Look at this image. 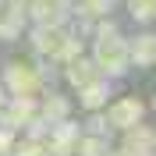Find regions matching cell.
Masks as SVG:
<instances>
[{"label":"cell","mask_w":156,"mask_h":156,"mask_svg":"<svg viewBox=\"0 0 156 156\" xmlns=\"http://www.w3.org/2000/svg\"><path fill=\"white\" fill-rule=\"evenodd\" d=\"M92 64H96L99 75L121 78L128 71V39L121 36L114 21H99L96 25V43H92Z\"/></svg>","instance_id":"1"},{"label":"cell","mask_w":156,"mask_h":156,"mask_svg":"<svg viewBox=\"0 0 156 156\" xmlns=\"http://www.w3.org/2000/svg\"><path fill=\"white\" fill-rule=\"evenodd\" d=\"M39 85H43V71L25 64V60H11L4 68V89L11 96H36Z\"/></svg>","instance_id":"2"},{"label":"cell","mask_w":156,"mask_h":156,"mask_svg":"<svg viewBox=\"0 0 156 156\" xmlns=\"http://www.w3.org/2000/svg\"><path fill=\"white\" fill-rule=\"evenodd\" d=\"M78 135H82V128L71 124L68 117L57 121V124L46 128V156H75V146H78Z\"/></svg>","instance_id":"3"},{"label":"cell","mask_w":156,"mask_h":156,"mask_svg":"<svg viewBox=\"0 0 156 156\" xmlns=\"http://www.w3.org/2000/svg\"><path fill=\"white\" fill-rule=\"evenodd\" d=\"M32 114H36V99L32 96H11L4 107H0V128L4 131H21V128L32 121Z\"/></svg>","instance_id":"4"},{"label":"cell","mask_w":156,"mask_h":156,"mask_svg":"<svg viewBox=\"0 0 156 156\" xmlns=\"http://www.w3.org/2000/svg\"><path fill=\"white\" fill-rule=\"evenodd\" d=\"M107 121H110V128L124 131V128L138 124V121H146V103H142L138 96H121L117 103H110V110H107Z\"/></svg>","instance_id":"5"},{"label":"cell","mask_w":156,"mask_h":156,"mask_svg":"<svg viewBox=\"0 0 156 156\" xmlns=\"http://www.w3.org/2000/svg\"><path fill=\"white\" fill-rule=\"evenodd\" d=\"M64 39H68V29H64V25H36V32H32V50H36L39 57L57 60Z\"/></svg>","instance_id":"6"},{"label":"cell","mask_w":156,"mask_h":156,"mask_svg":"<svg viewBox=\"0 0 156 156\" xmlns=\"http://www.w3.org/2000/svg\"><path fill=\"white\" fill-rule=\"evenodd\" d=\"M71 11L60 0H25V18H32L36 25H64Z\"/></svg>","instance_id":"7"},{"label":"cell","mask_w":156,"mask_h":156,"mask_svg":"<svg viewBox=\"0 0 156 156\" xmlns=\"http://www.w3.org/2000/svg\"><path fill=\"white\" fill-rule=\"evenodd\" d=\"M124 149L128 156H153V149H156V135H153V128L149 124H131V128H124Z\"/></svg>","instance_id":"8"},{"label":"cell","mask_w":156,"mask_h":156,"mask_svg":"<svg viewBox=\"0 0 156 156\" xmlns=\"http://www.w3.org/2000/svg\"><path fill=\"white\" fill-rule=\"evenodd\" d=\"M128 60L135 64V68H153L156 64V36L153 32H142L128 43Z\"/></svg>","instance_id":"9"},{"label":"cell","mask_w":156,"mask_h":156,"mask_svg":"<svg viewBox=\"0 0 156 156\" xmlns=\"http://www.w3.org/2000/svg\"><path fill=\"white\" fill-rule=\"evenodd\" d=\"M36 114L50 124H57V121H64V117H71V103L68 96H60V92H46V99H39L36 103Z\"/></svg>","instance_id":"10"},{"label":"cell","mask_w":156,"mask_h":156,"mask_svg":"<svg viewBox=\"0 0 156 156\" xmlns=\"http://www.w3.org/2000/svg\"><path fill=\"white\" fill-rule=\"evenodd\" d=\"M110 96H114V92H110V82H103V75L78 89V103L85 110H103V103H110Z\"/></svg>","instance_id":"11"},{"label":"cell","mask_w":156,"mask_h":156,"mask_svg":"<svg viewBox=\"0 0 156 156\" xmlns=\"http://www.w3.org/2000/svg\"><path fill=\"white\" fill-rule=\"evenodd\" d=\"M64 78H68L75 89H82V85H89L92 78H99V71H96V64H92V57H75V60H68L64 64Z\"/></svg>","instance_id":"12"},{"label":"cell","mask_w":156,"mask_h":156,"mask_svg":"<svg viewBox=\"0 0 156 156\" xmlns=\"http://www.w3.org/2000/svg\"><path fill=\"white\" fill-rule=\"evenodd\" d=\"M78 156H107L110 153V138H99V135H78Z\"/></svg>","instance_id":"13"},{"label":"cell","mask_w":156,"mask_h":156,"mask_svg":"<svg viewBox=\"0 0 156 156\" xmlns=\"http://www.w3.org/2000/svg\"><path fill=\"white\" fill-rule=\"evenodd\" d=\"M71 11H78L82 18H92V21H96V18H103V14L114 11V0H78Z\"/></svg>","instance_id":"14"},{"label":"cell","mask_w":156,"mask_h":156,"mask_svg":"<svg viewBox=\"0 0 156 156\" xmlns=\"http://www.w3.org/2000/svg\"><path fill=\"white\" fill-rule=\"evenodd\" d=\"M156 14V0H128V18L138 25H149Z\"/></svg>","instance_id":"15"},{"label":"cell","mask_w":156,"mask_h":156,"mask_svg":"<svg viewBox=\"0 0 156 156\" xmlns=\"http://www.w3.org/2000/svg\"><path fill=\"white\" fill-rule=\"evenodd\" d=\"M82 53H85V39H82V36H75V32H68V39H64V46H60L57 60H60V64H68V60L82 57Z\"/></svg>","instance_id":"16"},{"label":"cell","mask_w":156,"mask_h":156,"mask_svg":"<svg viewBox=\"0 0 156 156\" xmlns=\"http://www.w3.org/2000/svg\"><path fill=\"white\" fill-rule=\"evenodd\" d=\"M89 121H85V128H82V131H85V135H99V138H110V131H114V128H110V121L103 114H99V110H89Z\"/></svg>","instance_id":"17"},{"label":"cell","mask_w":156,"mask_h":156,"mask_svg":"<svg viewBox=\"0 0 156 156\" xmlns=\"http://www.w3.org/2000/svg\"><path fill=\"white\" fill-rule=\"evenodd\" d=\"M11 156H46V146L43 138H21L11 146Z\"/></svg>","instance_id":"18"},{"label":"cell","mask_w":156,"mask_h":156,"mask_svg":"<svg viewBox=\"0 0 156 156\" xmlns=\"http://www.w3.org/2000/svg\"><path fill=\"white\" fill-rule=\"evenodd\" d=\"M11 146H14V135L0 128V156H11Z\"/></svg>","instance_id":"19"},{"label":"cell","mask_w":156,"mask_h":156,"mask_svg":"<svg viewBox=\"0 0 156 156\" xmlns=\"http://www.w3.org/2000/svg\"><path fill=\"white\" fill-rule=\"evenodd\" d=\"M4 103H7V89L0 85V107H4Z\"/></svg>","instance_id":"20"},{"label":"cell","mask_w":156,"mask_h":156,"mask_svg":"<svg viewBox=\"0 0 156 156\" xmlns=\"http://www.w3.org/2000/svg\"><path fill=\"white\" fill-rule=\"evenodd\" d=\"M60 4H64V7H68V11H71V7H75V4H78V0H60Z\"/></svg>","instance_id":"21"},{"label":"cell","mask_w":156,"mask_h":156,"mask_svg":"<svg viewBox=\"0 0 156 156\" xmlns=\"http://www.w3.org/2000/svg\"><path fill=\"white\" fill-rule=\"evenodd\" d=\"M107 156H128V153H124V149H117V153H114V149H110V153H107Z\"/></svg>","instance_id":"22"}]
</instances>
